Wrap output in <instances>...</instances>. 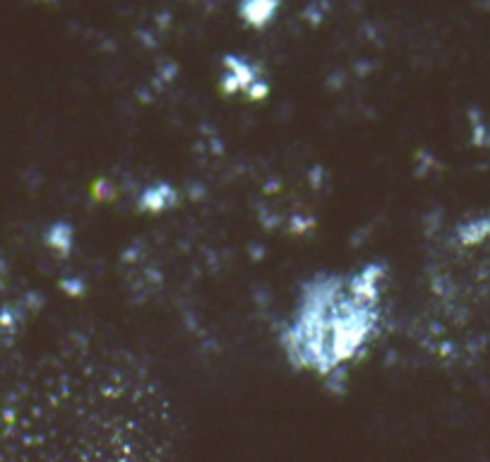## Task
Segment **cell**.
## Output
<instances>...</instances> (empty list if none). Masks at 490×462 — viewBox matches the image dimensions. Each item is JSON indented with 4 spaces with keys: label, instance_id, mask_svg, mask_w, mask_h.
<instances>
[{
    "label": "cell",
    "instance_id": "cell-1",
    "mask_svg": "<svg viewBox=\"0 0 490 462\" xmlns=\"http://www.w3.org/2000/svg\"><path fill=\"white\" fill-rule=\"evenodd\" d=\"M392 273L383 260L324 270L305 280L279 327L288 366L340 386L383 340L390 323Z\"/></svg>",
    "mask_w": 490,
    "mask_h": 462
}]
</instances>
